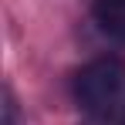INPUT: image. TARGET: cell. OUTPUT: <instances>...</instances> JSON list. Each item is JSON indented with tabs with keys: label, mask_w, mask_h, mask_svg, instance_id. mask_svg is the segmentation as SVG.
I'll return each instance as SVG.
<instances>
[{
	"label": "cell",
	"mask_w": 125,
	"mask_h": 125,
	"mask_svg": "<svg viewBox=\"0 0 125 125\" xmlns=\"http://www.w3.org/2000/svg\"><path fill=\"white\" fill-rule=\"evenodd\" d=\"M95 21L108 37L125 41V0H95Z\"/></svg>",
	"instance_id": "7a4b0ae2"
},
{
	"label": "cell",
	"mask_w": 125,
	"mask_h": 125,
	"mask_svg": "<svg viewBox=\"0 0 125 125\" xmlns=\"http://www.w3.org/2000/svg\"><path fill=\"white\" fill-rule=\"evenodd\" d=\"M74 95L95 122L125 118V64L115 58H98L84 64L74 81Z\"/></svg>",
	"instance_id": "6da1fadb"
},
{
	"label": "cell",
	"mask_w": 125,
	"mask_h": 125,
	"mask_svg": "<svg viewBox=\"0 0 125 125\" xmlns=\"http://www.w3.org/2000/svg\"><path fill=\"white\" fill-rule=\"evenodd\" d=\"M91 125H115V122H91Z\"/></svg>",
	"instance_id": "3957f363"
}]
</instances>
